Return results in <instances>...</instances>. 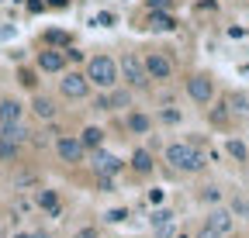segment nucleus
Returning <instances> with one entry per match:
<instances>
[{
	"mask_svg": "<svg viewBox=\"0 0 249 238\" xmlns=\"http://www.w3.org/2000/svg\"><path fill=\"white\" fill-rule=\"evenodd\" d=\"M139 28H145V32H177V17L173 11H145Z\"/></svg>",
	"mask_w": 249,
	"mask_h": 238,
	"instance_id": "nucleus-19",
	"label": "nucleus"
},
{
	"mask_svg": "<svg viewBox=\"0 0 249 238\" xmlns=\"http://www.w3.org/2000/svg\"><path fill=\"white\" fill-rule=\"evenodd\" d=\"M246 142H249V121H246Z\"/></svg>",
	"mask_w": 249,
	"mask_h": 238,
	"instance_id": "nucleus-37",
	"label": "nucleus"
},
{
	"mask_svg": "<svg viewBox=\"0 0 249 238\" xmlns=\"http://www.w3.org/2000/svg\"><path fill=\"white\" fill-rule=\"evenodd\" d=\"M31 235H35V238H52V231H49V228H31Z\"/></svg>",
	"mask_w": 249,
	"mask_h": 238,
	"instance_id": "nucleus-35",
	"label": "nucleus"
},
{
	"mask_svg": "<svg viewBox=\"0 0 249 238\" xmlns=\"http://www.w3.org/2000/svg\"><path fill=\"white\" fill-rule=\"evenodd\" d=\"M142 63H145V73H149V79L152 83H170L173 76H177V59L166 52V48H145L142 52Z\"/></svg>",
	"mask_w": 249,
	"mask_h": 238,
	"instance_id": "nucleus-7",
	"label": "nucleus"
},
{
	"mask_svg": "<svg viewBox=\"0 0 249 238\" xmlns=\"http://www.w3.org/2000/svg\"><path fill=\"white\" fill-rule=\"evenodd\" d=\"M163 166L177 176H201L208 169V145L204 138H177L163 145Z\"/></svg>",
	"mask_w": 249,
	"mask_h": 238,
	"instance_id": "nucleus-1",
	"label": "nucleus"
},
{
	"mask_svg": "<svg viewBox=\"0 0 249 238\" xmlns=\"http://www.w3.org/2000/svg\"><path fill=\"white\" fill-rule=\"evenodd\" d=\"M76 135H80V142L87 145V152H93V148L107 145V128H104V125H83Z\"/></svg>",
	"mask_w": 249,
	"mask_h": 238,
	"instance_id": "nucleus-21",
	"label": "nucleus"
},
{
	"mask_svg": "<svg viewBox=\"0 0 249 238\" xmlns=\"http://www.w3.org/2000/svg\"><path fill=\"white\" fill-rule=\"evenodd\" d=\"M225 156H232L239 166H246V162H249V142H246V138H235V135L225 138Z\"/></svg>",
	"mask_w": 249,
	"mask_h": 238,
	"instance_id": "nucleus-24",
	"label": "nucleus"
},
{
	"mask_svg": "<svg viewBox=\"0 0 249 238\" xmlns=\"http://www.w3.org/2000/svg\"><path fill=\"white\" fill-rule=\"evenodd\" d=\"M11 238H35V235H31V231H28V228H21V231H14V235H11Z\"/></svg>",
	"mask_w": 249,
	"mask_h": 238,
	"instance_id": "nucleus-36",
	"label": "nucleus"
},
{
	"mask_svg": "<svg viewBox=\"0 0 249 238\" xmlns=\"http://www.w3.org/2000/svg\"><path fill=\"white\" fill-rule=\"evenodd\" d=\"M121 125H124V131H128L132 138H149L156 131V114H149L142 107H128L124 117H121Z\"/></svg>",
	"mask_w": 249,
	"mask_h": 238,
	"instance_id": "nucleus-12",
	"label": "nucleus"
},
{
	"mask_svg": "<svg viewBox=\"0 0 249 238\" xmlns=\"http://www.w3.org/2000/svg\"><path fill=\"white\" fill-rule=\"evenodd\" d=\"M52 152H55V159L62 162V166H87V145L80 142V135H55L52 138Z\"/></svg>",
	"mask_w": 249,
	"mask_h": 238,
	"instance_id": "nucleus-8",
	"label": "nucleus"
},
{
	"mask_svg": "<svg viewBox=\"0 0 249 238\" xmlns=\"http://www.w3.org/2000/svg\"><path fill=\"white\" fill-rule=\"evenodd\" d=\"M59 97L62 100H70V104H83V100H90V94H93V86H90V79H87V73L83 69H66V73H59Z\"/></svg>",
	"mask_w": 249,
	"mask_h": 238,
	"instance_id": "nucleus-6",
	"label": "nucleus"
},
{
	"mask_svg": "<svg viewBox=\"0 0 249 238\" xmlns=\"http://www.w3.org/2000/svg\"><path fill=\"white\" fill-rule=\"evenodd\" d=\"M204 114H208V125H211L214 131H232V128H235V114H232V107H229L225 97H214V100L204 107Z\"/></svg>",
	"mask_w": 249,
	"mask_h": 238,
	"instance_id": "nucleus-13",
	"label": "nucleus"
},
{
	"mask_svg": "<svg viewBox=\"0 0 249 238\" xmlns=\"http://www.w3.org/2000/svg\"><path fill=\"white\" fill-rule=\"evenodd\" d=\"M24 148H28V145L11 142V138L0 135V166H4V169H18V166L24 162Z\"/></svg>",
	"mask_w": 249,
	"mask_h": 238,
	"instance_id": "nucleus-18",
	"label": "nucleus"
},
{
	"mask_svg": "<svg viewBox=\"0 0 249 238\" xmlns=\"http://www.w3.org/2000/svg\"><path fill=\"white\" fill-rule=\"evenodd\" d=\"M124 218H128V211H124V207H118V211H107V214H104L107 224H118V221H124Z\"/></svg>",
	"mask_w": 249,
	"mask_h": 238,
	"instance_id": "nucleus-33",
	"label": "nucleus"
},
{
	"mask_svg": "<svg viewBox=\"0 0 249 238\" xmlns=\"http://www.w3.org/2000/svg\"><path fill=\"white\" fill-rule=\"evenodd\" d=\"M28 117V100H21L18 94H0V125H14Z\"/></svg>",
	"mask_w": 249,
	"mask_h": 238,
	"instance_id": "nucleus-16",
	"label": "nucleus"
},
{
	"mask_svg": "<svg viewBox=\"0 0 249 238\" xmlns=\"http://www.w3.org/2000/svg\"><path fill=\"white\" fill-rule=\"evenodd\" d=\"M38 69H31V66H18V73H14V79H18V86L21 90H28V94H35L38 90Z\"/></svg>",
	"mask_w": 249,
	"mask_h": 238,
	"instance_id": "nucleus-26",
	"label": "nucleus"
},
{
	"mask_svg": "<svg viewBox=\"0 0 249 238\" xmlns=\"http://www.w3.org/2000/svg\"><path fill=\"white\" fill-rule=\"evenodd\" d=\"M87 166H90V173L93 176H118L128 169V162H124L121 156H114V152H107V145H101V148H93V152H87Z\"/></svg>",
	"mask_w": 249,
	"mask_h": 238,
	"instance_id": "nucleus-9",
	"label": "nucleus"
},
{
	"mask_svg": "<svg viewBox=\"0 0 249 238\" xmlns=\"http://www.w3.org/2000/svg\"><path fill=\"white\" fill-rule=\"evenodd\" d=\"M204 221H208L218 235H222V238H229V235L235 231V214H232V207H229V204H214V207H208Z\"/></svg>",
	"mask_w": 249,
	"mask_h": 238,
	"instance_id": "nucleus-15",
	"label": "nucleus"
},
{
	"mask_svg": "<svg viewBox=\"0 0 249 238\" xmlns=\"http://www.w3.org/2000/svg\"><path fill=\"white\" fill-rule=\"evenodd\" d=\"M118 73H121V83L128 86V90H135V94H149L152 90V79H149L145 63H142V52L124 48L118 55Z\"/></svg>",
	"mask_w": 249,
	"mask_h": 238,
	"instance_id": "nucleus-3",
	"label": "nucleus"
},
{
	"mask_svg": "<svg viewBox=\"0 0 249 238\" xmlns=\"http://www.w3.org/2000/svg\"><path fill=\"white\" fill-rule=\"evenodd\" d=\"M83 73H87V79H90L93 90H111V86H118V83H121V73H118V55H111V52H93V55L87 59Z\"/></svg>",
	"mask_w": 249,
	"mask_h": 238,
	"instance_id": "nucleus-2",
	"label": "nucleus"
},
{
	"mask_svg": "<svg viewBox=\"0 0 249 238\" xmlns=\"http://www.w3.org/2000/svg\"><path fill=\"white\" fill-rule=\"evenodd\" d=\"M35 207L49 218H62V197L52 187H35Z\"/></svg>",
	"mask_w": 249,
	"mask_h": 238,
	"instance_id": "nucleus-17",
	"label": "nucleus"
},
{
	"mask_svg": "<svg viewBox=\"0 0 249 238\" xmlns=\"http://www.w3.org/2000/svg\"><path fill=\"white\" fill-rule=\"evenodd\" d=\"M229 207H232V214L235 218H242V221H249V193H235L232 200H225Z\"/></svg>",
	"mask_w": 249,
	"mask_h": 238,
	"instance_id": "nucleus-28",
	"label": "nucleus"
},
{
	"mask_svg": "<svg viewBox=\"0 0 249 238\" xmlns=\"http://www.w3.org/2000/svg\"><path fill=\"white\" fill-rule=\"evenodd\" d=\"M225 100L235 114V121H249V90H229Z\"/></svg>",
	"mask_w": 249,
	"mask_h": 238,
	"instance_id": "nucleus-23",
	"label": "nucleus"
},
{
	"mask_svg": "<svg viewBox=\"0 0 249 238\" xmlns=\"http://www.w3.org/2000/svg\"><path fill=\"white\" fill-rule=\"evenodd\" d=\"M194 197H197V204H204V207H214V204H225V200H229V193H225L222 183H204Z\"/></svg>",
	"mask_w": 249,
	"mask_h": 238,
	"instance_id": "nucleus-22",
	"label": "nucleus"
},
{
	"mask_svg": "<svg viewBox=\"0 0 249 238\" xmlns=\"http://www.w3.org/2000/svg\"><path fill=\"white\" fill-rule=\"evenodd\" d=\"M180 121H183V111L177 104H163L156 111V125H180Z\"/></svg>",
	"mask_w": 249,
	"mask_h": 238,
	"instance_id": "nucleus-27",
	"label": "nucleus"
},
{
	"mask_svg": "<svg viewBox=\"0 0 249 238\" xmlns=\"http://www.w3.org/2000/svg\"><path fill=\"white\" fill-rule=\"evenodd\" d=\"M183 97L191 100L194 107H208L214 97H218V83H214V76L208 73V69H194L191 76L183 79Z\"/></svg>",
	"mask_w": 249,
	"mask_h": 238,
	"instance_id": "nucleus-5",
	"label": "nucleus"
},
{
	"mask_svg": "<svg viewBox=\"0 0 249 238\" xmlns=\"http://www.w3.org/2000/svg\"><path fill=\"white\" fill-rule=\"evenodd\" d=\"M42 45H55V48H70V45H73V35H66V32H45V35H42Z\"/></svg>",
	"mask_w": 249,
	"mask_h": 238,
	"instance_id": "nucleus-29",
	"label": "nucleus"
},
{
	"mask_svg": "<svg viewBox=\"0 0 249 238\" xmlns=\"http://www.w3.org/2000/svg\"><path fill=\"white\" fill-rule=\"evenodd\" d=\"M194 238H222V235H218V231H214L208 221H201V224L194 228Z\"/></svg>",
	"mask_w": 249,
	"mask_h": 238,
	"instance_id": "nucleus-32",
	"label": "nucleus"
},
{
	"mask_svg": "<svg viewBox=\"0 0 249 238\" xmlns=\"http://www.w3.org/2000/svg\"><path fill=\"white\" fill-rule=\"evenodd\" d=\"M59 97H52V94H42V90H35L31 94V100H28V114L35 117V121H42V125H55L59 121Z\"/></svg>",
	"mask_w": 249,
	"mask_h": 238,
	"instance_id": "nucleus-11",
	"label": "nucleus"
},
{
	"mask_svg": "<svg viewBox=\"0 0 249 238\" xmlns=\"http://www.w3.org/2000/svg\"><path fill=\"white\" fill-rule=\"evenodd\" d=\"M128 107H135V90H128L124 83L90 94V111H97V114H124Z\"/></svg>",
	"mask_w": 249,
	"mask_h": 238,
	"instance_id": "nucleus-4",
	"label": "nucleus"
},
{
	"mask_svg": "<svg viewBox=\"0 0 249 238\" xmlns=\"http://www.w3.org/2000/svg\"><path fill=\"white\" fill-rule=\"evenodd\" d=\"M70 238H101V228H97V224H80Z\"/></svg>",
	"mask_w": 249,
	"mask_h": 238,
	"instance_id": "nucleus-30",
	"label": "nucleus"
},
{
	"mask_svg": "<svg viewBox=\"0 0 249 238\" xmlns=\"http://www.w3.org/2000/svg\"><path fill=\"white\" fill-rule=\"evenodd\" d=\"M35 69L45 73V76H59V73H66L70 69V55L66 48H55V45H42L35 52Z\"/></svg>",
	"mask_w": 249,
	"mask_h": 238,
	"instance_id": "nucleus-10",
	"label": "nucleus"
},
{
	"mask_svg": "<svg viewBox=\"0 0 249 238\" xmlns=\"http://www.w3.org/2000/svg\"><path fill=\"white\" fill-rule=\"evenodd\" d=\"M149 228H152V235H156V238H173V228H177L173 211H166V207L152 211V214H149Z\"/></svg>",
	"mask_w": 249,
	"mask_h": 238,
	"instance_id": "nucleus-20",
	"label": "nucleus"
},
{
	"mask_svg": "<svg viewBox=\"0 0 249 238\" xmlns=\"http://www.w3.org/2000/svg\"><path fill=\"white\" fill-rule=\"evenodd\" d=\"M177 0H145V11H173Z\"/></svg>",
	"mask_w": 249,
	"mask_h": 238,
	"instance_id": "nucleus-31",
	"label": "nucleus"
},
{
	"mask_svg": "<svg viewBox=\"0 0 249 238\" xmlns=\"http://www.w3.org/2000/svg\"><path fill=\"white\" fill-rule=\"evenodd\" d=\"M229 238H242V235H235V231H232V235H229Z\"/></svg>",
	"mask_w": 249,
	"mask_h": 238,
	"instance_id": "nucleus-38",
	"label": "nucleus"
},
{
	"mask_svg": "<svg viewBox=\"0 0 249 238\" xmlns=\"http://www.w3.org/2000/svg\"><path fill=\"white\" fill-rule=\"evenodd\" d=\"M45 7H59L62 11V7H70V0H45Z\"/></svg>",
	"mask_w": 249,
	"mask_h": 238,
	"instance_id": "nucleus-34",
	"label": "nucleus"
},
{
	"mask_svg": "<svg viewBox=\"0 0 249 238\" xmlns=\"http://www.w3.org/2000/svg\"><path fill=\"white\" fill-rule=\"evenodd\" d=\"M0 135L11 138V142H21V145H31V128L24 121H14V125H0Z\"/></svg>",
	"mask_w": 249,
	"mask_h": 238,
	"instance_id": "nucleus-25",
	"label": "nucleus"
},
{
	"mask_svg": "<svg viewBox=\"0 0 249 238\" xmlns=\"http://www.w3.org/2000/svg\"><path fill=\"white\" fill-rule=\"evenodd\" d=\"M128 169H132V176H139V180H149V176L160 169V162H156V152H152L149 145H135L132 156H128Z\"/></svg>",
	"mask_w": 249,
	"mask_h": 238,
	"instance_id": "nucleus-14",
	"label": "nucleus"
}]
</instances>
